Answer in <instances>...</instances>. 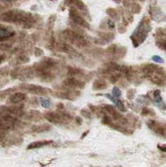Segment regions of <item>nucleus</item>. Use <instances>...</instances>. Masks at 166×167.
<instances>
[{
    "instance_id": "obj_1",
    "label": "nucleus",
    "mask_w": 166,
    "mask_h": 167,
    "mask_svg": "<svg viewBox=\"0 0 166 167\" xmlns=\"http://www.w3.org/2000/svg\"><path fill=\"white\" fill-rule=\"evenodd\" d=\"M63 36L67 39L70 41L74 45L78 46V47H84L88 44V42L84 38L83 36L80 35L76 32L73 31L71 29H65L63 32Z\"/></svg>"
},
{
    "instance_id": "obj_2",
    "label": "nucleus",
    "mask_w": 166,
    "mask_h": 167,
    "mask_svg": "<svg viewBox=\"0 0 166 167\" xmlns=\"http://www.w3.org/2000/svg\"><path fill=\"white\" fill-rule=\"evenodd\" d=\"M44 119L54 124H61L69 122L72 120V116L67 113H57V112H47L44 115Z\"/></svg>"
},
{
    "instance_id": "obj_3",
    "label": "nucleus",
    "mask_w": 166,
    "mask_h": 167,
    "mask_svg": "<svg viewBox=\"0 0 166 167\" xmlns=\"http://www.w3.org/2000/svg\"><path fill=\"white\" fill-rule=\"evenodd\" d=\"M69 17L76 25H80V26L83 27V28H90V24L78 13V11L75 8H71L69 10Z\"/></svg>"
},
{
    "instance_id": "obj_4",
    "label": "nucleus",
    "mask_w": 166,
    "mask_h": 167,
    "mask_svg": "<svg viewBox=\"0 0 166 167\" xmlns=\"http://www.w3.org/2000/svg\"><path fill=\"white\" fill-rule=\"evenodd\" d=\"M147 125L157 135L166 138V124H159L155 120H149Z\"/></svg>"
},
{
    "instance_id": "obj_5",
    "label": "nucleus",
    "mask_w": 166,
    "mask_h": 167,
    "mask_svg": "<svg viewBox=\"0 0 166 167\" xmlns=\"http://www.w3.org/2000/svg\"><path fill=\"white\" fill-rule=\"evenodd\" d=\"M24 89L31 93L33 94H38V95H46L49 92V90L45 89L44 87H41L39 85H35V84H27L24 85Z\"/></svg>"
},
{
    "instance_id": "obj_6",
    "label": "nucleus",
    "mask_w": 166,
    "mask_h": 167,
    "mask_svg": "<svg viewBox=\"0 0 166 167\" xmlns=\"http://www.w3.org/2000/svg\"><path fill=\"white\" fill-rule=\"evenodd\" d=\"M63 84L68 88H72V89H74V88H80V89H83L85 84L82 81H80V80H76L75 78L73 77H71V78H68L66 79L63 82Z\"/></svg>"
},
{
    "instance_id": "obj_7",
    "label": "nucleus",
    "mask_w": 166,
    "mask_h": 167,
    "mask_svg": "<svg viewBox=\"0 0 166 167\" xmlns=\"http://www.w3.org/2000/svg\"><path fill=\"white\" fill-rule=\"evenodd\" d=\"M42 65L44 67H45L46 69L51 70L53 69H55L57 65H58V60L55 59H53V58H49V57H46L44 59H43L41 61Z\"/></svg>"
},
{
    "instance_id": "obj_8",
    "label": "nucleus",
    "mask_w": 166,
    "mask_h": 167,
    "mask_svg": "<svg viewBox=\"0 0 166 167\" xmlns=\"http://www.w3.org/2000/svg\"><path fill=\"white\" fill-rule=\"evenodd\" d=\"M53 141L52 140H39V141H34V142L29 144L28 146V150L30 149H38L43 146H46L50 145Z\"/></svg>"
},
{
    "instance_id": "obj_9",
    "label": "nucleus",
    "mask_w": 166,
    "mask_h": 167,
    "mask_svg": "<svg viewBox=\"0 0 166 167\" xmlns=\"http://www.w3.org/2000/svg\"><path fill=\"white\" fill-rule=\"evenodd\" d=\"M156 69H157V66L156 65H154V64H146L145 66L143 67L142 69V71L144 74L145 75L146 77H150L151 75H153L155 72Z\"/></svg>"
},
{
    "instance_id": "obj_10",
    "label": "nucleus",
    "mask_w": 166,
    "mask_h": 167,
    "mask_svg": "<svg viewBox=\"0 0 166 167\" xmlns=\"http://www.w3.org/2000/svg\"><path fill=\"white\" fill-rule=\"evenodd\" d=\"M26 99V94L22 93V92H18V93H15L13 94L10 98H9V102L11 103H18L22 100H24Z\"/></svg>"
},
{
    "instance_id": "obj_11",
    "label": "nucleus",
    "mask_w": 166,
    "mask_h": 167,
    "mask_svg": "<svg viewBox=\"0 0 166 167\" xmlns=\"http://www.w3.org/2000/svg\"><path fill=\"white\" fill-rule=\"evenodd\" d=\"M49 129H51V125H48V124H44V125H38V126H33L31 131L34 133H41L49 131Z\"/></svg>"
},
{
    "instance_id": "obj_12",
    "label": "nucleus",
    "mask_w": 166,
    "mask_h": 167,
    "mask_svg": "<svg viewBox=\"0 0 166 167\" xmlns=\"http://www.w3.org/2000/svg\"><path fill=\"white\" fill-rule=\"evenodd\" d=\"M107 84L104 80H95L93 84V89L94 90H102L107 88Z\"/></svg>"
},
{
    "instance_id": "obj_13",
    "label": "nucleus",
    "mask_w": 166,
    "mask_h": 167,
    "mask_svg": "<svg viewBox=\"0 0 166 167\" xmlns=\"http://www.w3.org/2000/svg\"><path fill=\"white\" fill-rule=\"evenodd\" d=\"M155 98V102L156 104L159 107V109H162V110H165L166 106L164 103L163 102V100L161 96H160V90H155L154 93Z\"/></svg>"
},
{
    "instance_id": "obj_14",
    "label": "nucleus",
    "mask_w": 166,
    "mask_h": 167,
    "mask_svg": "<svg viewBox=\"0 0 166 167\" xmlns=\"http://www.w3.org/2000/svg\"><path fill=\"white\" fill-rule=\"evenodd\" d=\"M57 49H59V51L64 53H74L75 50L72 48V46L69 45V44H61L58 46Z\"/></svg>"
},
{
    "instance_id": "obj_15",
    "label": "nucleus",
    "mask_w": 166,
    "mask_h": 167,
    "mask_svg": "<svg viewBox=\"0 0 166 167\" xmlns=\"http://www.w3.org/2000/svg\"><path fill=\"white\" fill-rule=\"evenodd\" d=\"M13 35H14V33H11L10 31H8L5 28H0V41L10 38Z\"/></svg>"
},
{
    "instance_id": "obj_16",
    "label": "nucleus",
    "mask_w": 166,
    "mask_h": 167,
    "mask_svg": "<svg viewBox=\"0 0 166 167\" xmlns=\"http://www.w3.org/2000/svg\"><path fill=\"white\" fill-rule=\"evenodd\" d=\"M118 46L116 44H111L110 46L108 47V49H106V54L108 55H114L115 53L117 51Z\"/></svg>"
},
{
    "instance_id": "obj_17",
    "label": "nucleus",
    "mask_w": 166,
    "mask_h": 167,
    "mask_svg": "<svg viewBox=\"0 0 166 167\" xmlns=\"http://www.w3.org/2000/svg\"><path fill=\"white\" fill-rule=\"evenodd\" d=\"M114 34H110V33H109V34H104L101 36V39H102V41H105V43L111 41V40H112V39H114Z\"/></svg>"
},
{
    "instance_id": "obj_18",
    "label": "nucleus",
    "mask_w": 166,
    "mask_h": 167,
    "mask_svg": "<svg viewBox=\"0 0 166 167\" xmlns=\"http://www.w3.org/2000/svg\"><path fill=\"white\" fill-rule=\"evenodd\" d=\"M106 13L107 14H109L111 18H115V19H117L118 18V11L116 9H114V8H108L107 11H106Z\"/></svg>"
},
{
    "instance_id": "obj_19",
    "label": "nucleus",
    "mask_w": 166,
    "mask_h": 167,
    "mask_svg": "<svg viewBox=\"0 0 166 167\" xmlns=\"http://www.w3.org/2000/svg\"><path fill=\"white\" fill-rule=\"evenodd\" d=\"M130 6H131L132 13H134V14H138V13H139L140 10H141V7H140V5L138 4H136V3L132 4Z\"/></svg>"
},
{
    "instance_id": "obj_20",
    "label": "nucleus",
    "mask_w": 166,
    "mask_h": 167,
    "mask_svg": "<svg viewBox=\"0 0 166 167\" xmlns=\"http://www.w3.org/2000/svg\"><path fill=\"white\" fill-rule=\"evenodd\" d=\"M80 73H81V70H79V69H75V68H72V67L69 68L68 74H70V75H78Z\"/></svg>"
},
{
    "instance_id": "obj_21",
    "label": "nucleus",
    "mask_w": 166,
    "mask_h": 167,
    "mask_svg": "<svg viewBox=\"0 0 166 167\" xmlns=\"http://www.w3.org/2000/svg\"><path fill=\"white\" fill-rule=\"evenodd\" d=\"M120 77H121V74H112L109 78V80H110L111 83H116L118 80L120 79Z\"/></svg>"
},
{
    "instance_id": "obj_22",
    "label": "nucleus",
    "mask_w": 166,
    "mask_h": 167,
    "mask_svg": "<svg viewBox=\"0 0 166 167\" xmlns=\"http://www.w3.org/2000/svg\"><path fill=\"white\" fill-rule=\"evenodd\" d=\"M111 117L110 116H108V115H104L103 119H102V123L104 124V125H109L111 124Z\"/></svg>"
},
{
    "instance_id": "obj_23",
    "label": "nucleus",
    "mask_w": 166,
    "mask_h": 167,
    "mask_svg": "<svg viewBox=\"0 0 166 167\" xmlns=\"http://www.w3.org/2000/svg\"><path fill=\"white\" fill-rule=\"evenodd\" d=\"M115 104H116L118 109H119V110H121V111H125V110H126V109H125V104H123L120 100H116Z\"/></svg>"
},
{
    "instance_id": "obj_24",
    "label": "nucleus",
    "mask_w": 166,
    "mask_h": 167,
    "mask_svg": "<svg viewBox=\"0 0 166 167\" xmlns=\"http://www.w3.org/2000/svg\"><path fill=\"white\" fill-rule=\"evenodd\" d=\"M40 100H41L42 105H43L44 107H45V108H49V106H50V101L48 100L44 99V98H41Z\"/></svg>"
},
{
    "instance_id": "obj_25",
    "label": "nucleus",
    "mask_w": 166,
    "mask_h": 167,
    "mask_svg": "<svg viewBox=\"0 0 166 167\" xmlns=\"http://www.w3.org/2000/svg\"><path fill=\"white\" fill-rule=\"evenodd\" d=\"M81 115H83L84 118L90 119L91 118V113L87 110H81Z\"/></svg>"
},
{
    "instance_id": "obj_26",
    "label": "nucleus",
    "mask_w": 166,
    "mask_h": 167,
    "mask_svg": "<svg viewBox=\"0 0 166 167\" xmlns=\"http://www.w3.org/2000/svg\"><path fill=\"white\" fill-rule=\"evenodd\" d=\"M118 31L119 32L120 34H123L126 31V28H125V25L124 24H119L118 25Z\"/></svg>"
},
{
    "instance_id": "obj_27",
    "label": "nucleus",
    "mask_w": 166,
    "mask_h": 167,
    "mask_svg": "<svg viewBox=\"0 0 166 167\" xmlns=\"http://www.w3.org/2000/svg\"><path fill=\"white\" fill-rule=\"evenodd\" d=\"M113 94H114V96L115 98L119 97V96L121 95V91L119 90V89L115 87L114 90H113Z\"/></svg>"
},
{
    "instance_id": "obj_28",
    "label": "nucleus",
    "mask_w": 166,
    "mask_h": 167,
    "mask_svg": "<svg viewBox=\"0 0 166 167\" xmlns=\"http://www.w3.org/2000/svg\"><path fill=\"white\" fill-rule=\"evenodd\" d=\"M34 54L36 56H41L42 54H44V51L39 48H36L34 50Z\"/></svg>"
},
{
    "instance_id": "obj_29",
    "label": "nucleus",
    "mask_w": 166,
    "mask_h": 167,
    "mask_svg": "<svg viewBox=\"0 0 166 167\" xmlns=\"http://www.w3.org/2000/svg\"><path fill=\"white\" fill-rule=\"evenodd\" d=\"M157 44L159 45V48H161L163 49H166V41L160 42V43H158Z\"/></svg>"
},
{
    "instance_id": "obj_30",
    "label": "nucleus",
    "mask_w": 166,
    "mask_h": 167,
    "mask_svg": "<svg viewBox=\"0 0 166 167\" xmlns=\"http://www.w3.org/2000/svg\"><path fill=\"white\" fill-rule=\"evenodd\" d=\"M134 93H135V90H130L128 91V94H127V96L129 100H132L134 98Z\"/></svg>"
},
{
    "instance_id": "obj_31",
    "label": "nucleus",
    "mask_w": 166,
    "mask_h": 167,
    "mask_svg": "<svg viewBox=\"0 0 166 167\" xmlns=\"http://www.w3.org/2000/svg\"><path fill=\"white\" fill-rule=\"evenodd\" d=\"M153 60L155 61V62H159V63H163V59L160 58L159 56H154L153 57Z\"/></svg>"
},
{
    "instance_id": "obj_32",
    "label": "nucleus",
    "mask_w": 166,
    "mask_h": 167,
    "mask_svg": "<svg viewBox=\"0 0 166 167\" xmlns=\"http://www.w3.org/2000/svg\"><path fill=\"white\" fill-rule=\"evenodd\" d=\"M149 113H150V110H149V109H147V108L143 109V110H142V115H148Z\"/></svg>"
},
{
    "instance_id": "obj_33",
    "label": "nucleus",
    "mask_w": 166,
    "mask_h": 167,
    "mask_svg": "<svg viewBox=\"0 0 166 167\" xmlns=\"http://www.w3.org/2000/svg\"><path fill=\"white\" fill-rule=\"evenodd\" d=\"M124 5L125 7H129V5H131V2L129 0H124Z\"/></svg>"
},
{
    "instance_id": "obj_34",
    "label": "nucleus",
    "mask_w": 166,
    "mask_h": 167,
    "mask_svg": "<svg viewBox=\"0 0 166 167\" xmlns=\"http://www.w3.org/2000/svg\"><path fill=\"white\" fill-rule=\"evenodd\" d=\"M108 25H109V28H114V22L112 20H109L108 21Z\"/></svg>"
},
{
    "instance_id": "obj_35",
    "label": "nucleus",
    "mask_w": 166,
    "mask_h": 167,
    "mask_svg": "<svg viewBox=\"0 0 166 167\" xmlns=\"http://www.w3.org/2000/svg\"><path fill=\"white\" fill-rule=\"evenodd\" d=\"M57 108L60 109V110H63V109L64 108V105H63L62 103H59V104H57Z\"/></svg>"
},
{
    "instance_id": "obj_36",
    "label": "nucleus",
    "mask_w": 166,
    "mask_h": 167,
    "mask_svg": "<svg viewBox=\"0 0 166 167\" xmlns=\"http://www.w3.org/2000/svg\"><path fill=\"white\" fill-rule=\"evenodd\" d=\"M76 120L77 124H79V125H81V124H82V119L80 118V117H77Z\"/></svg>"
},
{
    "instance_id": "obj_37",
    "label": "nucleus",
    "mask_w": 166,
    "mask_h": 167,
    "mask_svg": "<svg viewBox=\"0 0 166 167\" xmlns=\"http://www.w3.org/2000/svg\"><path fill=\"white\" fill-rule=\"evenodd\" d=\"M159 148L161 150L166 151V145H164V146H159Z\"/></svg>"
},
{
    "instance_id": "obj_38",
    "label": "nucleus",
    "mask_w": 166,
    "mask_h": 167,
    "mask_svg": "<svg viewBox=\"0 0 166 167\" xmlns=\"http://www.w3.org/2000/svg\"><path fill=\"white\" fill-rule=\"evenodd\" d=\"M114 1H115V2H117V3H119V2H120L121 0H114Z\"/></svg>"
},
{
    "instance_id": "obj_39",
    "label": "nucleus",
    "mask_w": 166,
    "mask_h": 167,
    "mask_svg": "<svg viewBox=\"0 0 166 167\" xmlns=\"http://www.w3.org/2000/svg\"><path fill=\"white\" fill-rule=\"evenodd\" d=\"M0 1H12V0H0Z\"/></svg>"
},
{
    "instance_id": "obj_40",
    "label": "nucleus",
    "mask_w": 166,
    "mask_h": 167,
    "mask_svg": "<svg viewBox=\"0 0 166 167\" xmlns=\"http://www.w3.org/2000/svg\"><path fill=\"white\" fill-rule=\"evenodd\" d=\"M140 1H142V2H143V1H145V0H140Z\"/></svg>"
}]
</instances>
